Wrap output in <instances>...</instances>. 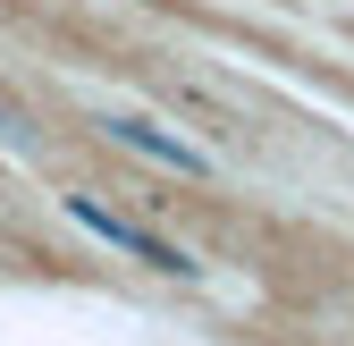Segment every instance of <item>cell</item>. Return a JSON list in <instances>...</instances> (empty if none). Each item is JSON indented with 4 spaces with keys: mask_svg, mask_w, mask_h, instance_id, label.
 <instances>
[{
    "mask_svg": "<svg viewBox=\"0 0 354 346\" xmlns=\"http://www.w3.org/2000/svg\"><path fill=\"white\" fill-rule=\"evenodd\" d=\"M68 220H76V228H93V237H102V245H118V253H136V262L169 271V279H194V271H203V262H194L186 245H169V237H152L144 220H127V211H102L93 194H68Z\"/></svg>",
    "mask_w": 354,
    "mask_h": 346,
    "instance_id": "1",
    "label": "cell"
},
{
    "mask_svg": "<svg viewBox=\"0 0 354 346\" xmlns=\"http://www.w3.org/2000/svg\"><path fill=\"white\" fill-rule=\"evenodd\" d=\"M102 127H110L127 152H152L160 169H186V178H203V169H211V152H203V144H177V136H160L152 118H127V110H118V118H102Z\"/></svg>",
    "mask_w": 354,
    "mask_h": 346,
    "instance_id": "2",
    "label": "cell"
}]
</instances>
